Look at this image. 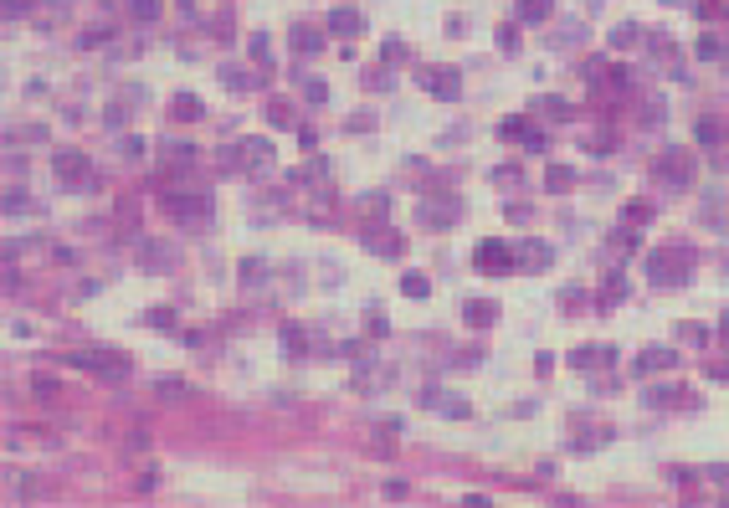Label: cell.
Instances as JSON below:
<instances>
[{"label": "cell", "mask_w": 729, "mask_h": 508, "mask_svg": "<svg viewBox=\"0 0 729 508\" xmlns=\"http://www.w3.org/2000/svg\"><path fill=\"white\" fill-rule=\"evenodd\" d=\"M493 319H498L493 303H467V323H493Z\"/></svg>", "instance_id": "cell-8"}, {"label": "cell", "mask_w": 729, "mask_h": 508, "mask_svg": "<svg viewBox=\"0 0 729 508\" xmlns=\"http://www.w3.org/2000/svg\"><path fill=\"white\" fill-rule=\"evenodd\" d=\"M329 26H334V31H360V26H364V16H360V10H334V16H329Z\"/></svg>", "instance_id": "cell-7"}, {"label": "cell", "mask_w": 729, "mask_h": 508, "mask_svg": "<svg viewBox=\"0 0 729 508\" xmlns=\"http://www.w3.org/2000/svg\"><path fill=\"white\" fill-rule=\"evenodd\" d=\"M668 364H678V355H673V349H642V355H637V370H642V375L668 370Z\"/></svg>", "instance_id": "cell-4"}, {"label": "cell", "mask_w": 729, "mask_h": 508, "mask_svg": "<svg viewBox=\"0 0 729 508\" xmlns=\"http://www.w3.org/2000/svg\"><path fill=\"white\" fill-rule=\"evenodd\" d=\"M401 288H406V298H426V278H421V272H406Z\"/></svg>", "instance_id": "cell-10"}, {"label": "cell", "mask_w": 729, "mask_h": 508, "mask_svg": "<svg viewBox=\"0 0 729 508\" xmlns=\"http://www.w3.org/2000/svg\"><path fill=\"white\" fill-rule=\"evenodd\" d=\"M714 380H729V364H719V370H714Z\"/></svg>", "instance_id": "cell-12"}, {"label": "cell", "mask_w": 729, "mask_h": 508, "mask_svg": "<svg viewBox=\"0 0 729 508\" xmlns=\"http://www.w3.org/2000/svg\"><path fill=\"white\" fill-rule=\"evenodd\" d=\"M83 164H87L83 154H62V160H57V175H62V180H83Z\"/></svg>", "instance_id": "cell-6"}, {"label": "cell", "mask_w": 729, "mask_h": 508, "mask_svg": "<svg viewBox=\"0 0 729 508\" xmlns=\"http://www.w3.org/2000/svg\"><path fill=\"white\" fill-rule=\"evenodd\" d=\"M473 262H478V272H509V267H514V257L503 252V242H483Z\"/></svg>", "instance_id": "cell-1"}, {"label": "cell", "mask_w": 729, "mask_h": 508, "mask_svg": "<svg viewBox=\"0 0 729 508\" xmlns=\"http://www.w3.org/2000/svg\"><path fill=\"white\" fill-rule=\"evenodd\" d=\"M514 267H524V272H544V267H550V246H544V242H529L524 252H514Z\"/></svg>", "instance_id": "cell-3"}, {"label": "cell", "mask_w": 729, "mask_h": 508, "mask_svg": "<svg viewBox=\"0 0 729 508\" xmlns=\"http://www.w3.org/2000/svg\"><path fill=\"white\" fill-rule=\"evenodd\" d=\"M421 77H426V93L458 98V72H452V67H432V72H421Z\"/></svg>", "instance_id": "cell-2"}, {"label": "cell", "mask_w": 729, "mask_h": 508, "mask_svg": "<svg viewBox=\"0 0 729 508\" xmlns=\"http://www.w3.org/2000/svg\"><path fill=\"white\" fill-rule=\"evenodd\" d=\"M160 10V0H134V16H154Z\"/></svg>", "instance_id": "cell-11"}, {"label": "cell", "mask_w": 729, "mask_h": 508, "mask_svg": "<svg viewBox=\"0 0 729 508\" xmlns=\"http://www.w3.org/2000/svg\"><path fill=\"white\" fill-rule=\"evenodd\" d=\"M426 400H432V406H437L442 416H467V406H462L458 396H442V390H432V396H426Z\"/></svg>", "instance_id": "cell-5"}, {"label": "cell", "mask_w": 729, "mask_h": 508, "mask_svg": "<svg viewBox=\"0 0 729 508\" xmlns=\"http://www.w3.org/2000/svg\"><path fill=\"white\" fill-rule=\"evenodd\" d=\"M519 16H524V21H544V16H550V0H524Z\"/></svg>", "instance_id": "cell-9"}]
</instances>
